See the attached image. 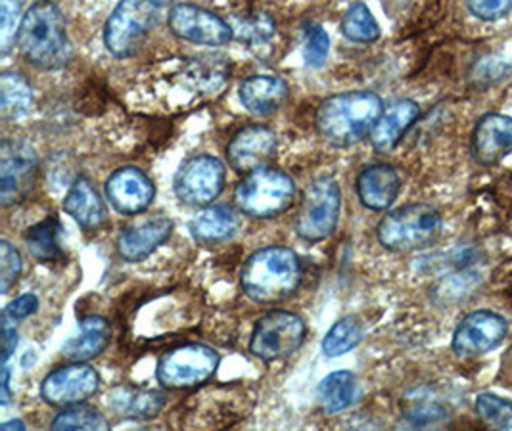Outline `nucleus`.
<instances>
[{"label":"nucleus","instance_id":"obj_1","mask_svg":"<svg viewBox=\"0 0 512 431\" xmlns=\"http://www.w3.org/2000/svg\"><path fill=\"white\" fill-rule=\"evenodd\" d=\"M16 45L35 68H66L73 58L66 16L52 0H37L25 12L16 33Z\"/></svg>","mask_w":512,"mask_h":431},{"label":"nucleus","instance_id":"obj_2","mask_svg":"<svg viewBox=\"0 0 512 431\" xmlns=\"http://www.w3.org/2000/svg\"><path fill=\"white\" fill-rule=\"evenodd\" d=\"M384 112L378 94L369 91L342 92L326 98L315 115V125L325 142L348 148L371 135Z\"/></svg>","mask_w":512,"mask_h":431},{"label":"nucleus","instance_id":"obj_3","mask_svg":"<svg viewBox=\"0 0 512 431\" xmlns=\"http://www.w3.org/2000/svg\"><path fill=\"white\" fill-rule=\"evenodd\" d=\"M242 290L263 305L288 299L302 282V263L296 251L282 246H269L254 251L240 273Z\"/></svg>","mask_w":512,"mask_h":431},{"label":"nucleus","instance_id":"obj_4","mask_svg":"<svg viewBox=\"0 0 512 431\" xmlns=\"http://www.w3.org/2000/svg\"><path fill=\"white\" fill-rule=\"evenodd\" d=\"M442 232V215L426 204L399 207L388 213L376 228L378 242L390 251L428 248Z\"/></svg>","mask_w":512,"mask_h":431},{"label":"nucleus","instance_id":"obj_5","mask_svg":"<svg viewBox=\"0 0 512 431\" xmlns=\"http://www.w3.org/2000/svg\"><path fill=\"white\" fill-rule=\"evenodd\" d=\"M296 196L292 177L275 167L261 165L238 184L234 200L242 213L254 219H271L284 213Z\"/></svg>","mask_w":512,"mask_h":431},{"label":"nucleus","instance_id":"obj_6","mask_svg":"<svg viewBox=\"0 0 512 431\" xmlns=\"http://www.w3.org/2000/svg\"><path fill=\"white\" fill-rule=\"evenodd\" d=\"M158 14L156 0H121L104 25V45L116 58L137 54Z\"/></svg>","mask_w":512,"mask_h":431},{"label":"nucleus","instance_id":"obj_7","mask_svg":"<svg viewBox=\"0 0 512 431\" xmlns=\"http://www.w3.org/2000/svg\"><path fill=\"white\" fill-rule=\"evenodd\" d=\"M342 209V192L338 182L330 177H319L311 182L303 194L302 205L296 217V234L305 242H323L334 234Z\"/></svg>","mask_w":512,"mask_h":431},{"label":"nucleus","instance_id":"obj_8","mask_svg":"<svg viewBox=\"0 0 512 431\" xmlns=\"http://www.w3.org/2000/svg\"><path fill=\"white\" fill-rule=\"evenodd\" d=\"M217 366L219 355L215 349L202 343H188L163 355L156 378L163 387L188 389L206 384L217 372Z\"/></svg>","mask_w":512,"mask_h":431},{"label":"nucleus","instance_id":"obj_9","mask_svg":"<svg viewBox=\"0 0 512 431\" xmlns=\"http://www.w3.org/2000/svg\"><path fill=\"white\" fill-rule=\"evenodd\" d=\"M305 334L307 326L302 317L288 311H273L257 320L250 351L261 361H280L302 347Z\"/></svg>","mask_w":512,"mask_h":431},{"label":"nucleus","instance_id":"obj_10","mask_svg":"<svg viewBox=\"0 0 512 431\" xmlns=\"http://www.w3.org/2000/svg\"><path fill=\"white\" fill-rule=\"evenodd\" d=\"M227 181V169L215 156L200 154L187 159L173 181V190L183 204L192 207H208L213 204Z\"/></svg>","mask_w":512,"mask_h":431},{"label":"nucleus","instance_id":"obj_11","mask_svg":"<svg viewBox=\"0 0 512 431\" xmlns=\"http://www.w3.org/2000/svg\"><path fill=\"white\" fill-rule=\"evenodd\" d=\"M37 177V154L24 140H4L0 148V200L20 204L29 196Z\"/></svg>","mask_w":512,"mask_h":431},{"label":"nucleus","instance_id":"obj_12","mask_svg":"<svg viewBox=\"0 0 512 431\" xmlns=\"http://www.w3.org/2000/svg\"><path fill=\"white\" fill-rule=\"evenodd\" d=\"M167 25L177 39L194 45L223 46L233 39L229 23L194 4H175L169 10Z\"/></svg>","mask_w":512,"mask_h":431},{"label":"nucleus","instance_id":"obj_13","mask_svg":"<svg viewBox=\"0 0 512 431\" xmlns=\"http://www.w3.org/2000/svg\"><path fill=\"white\" fill-rule=\"evenodd\" d=\"M509 334L507 320L493 311H474L466 315L453 334V353L472 359L497 349Z\"/></svg>","mask_w":512,"mask_h":431},{"label":"nucleus","instance_id":"obj_14","mask_svg":"<svg viewBox=\"0 0 512 431\" xmlns=\"http://www.w3.org/2000/svg\"><path fill=\"white\" fill-rule=\"evenodd\" d=\"M100 387V376L93 366L73 363L56 368L41 384V397L52 407H71L91 399Z\"/></svg>","mask_w":512,"mask_h":431},{"label":"nucleus","instance_id":"obj_15","mask_svg":"<svg viewBox=\"0 0 512 431\" xmlns=\"http://www.w3.org/2000/svg\"><path fill=\"white\" fill-rule=\"evenodd\" d=\"M106 198L121 215H140L156 198L150 177L139 167H119L106 181Z\"/></svg>","mask_w":512,"mask_h":431},{"label":"nucleus","instance_id":"obj_16","mask_svg":"<svg viewBox=\"0 0 512 431\" xmlns=\"http://www.w3.org/2000/svg\"><path fill=\"white\" fill-rule=\"evenodd\" d=\"M173 221L165 215L142 219L139 223L121 230L117 236V253L129 263H139L169 240Z\"/></svg>","mask_w":512,"mask_h":431},{"label":"nucleus","instance_id":"obj_17","mask_svg":"<svg viewBox=\"0 0 512 431\" xmlns=\"http://www.w3.org/2000/svg\"><path fill=\"white\" fill-rule=\"evenodd\" d=\"M277 150V135L263 125L244 127L234 135L227 158L238 173H250L257 167L265 165V161Z\"/></svg>","mask_w":512,"mask_h":431},{"label":"nucleus","instance_id":"obj_18","mask_svg":"<svg viewBox=\"0 0 512 431\" xmlns=\"http://www.w3.org/2000/svg\"><path fill=\"white\" fill-rule=\"evenodd\" d=\"M472 152L482 165H495L512 154V117L484 115L472 135Z\"/></svg>","mask_w":512,"mask_h":431},{"label":"nucleus","instance_id":"obj_19","mask_svg":"<svg viewBox=\"0 0 512 431\" xmlns=\"http://www.w3.org/2000/svg\"><path fill=\"white\" fill-rule=\"evenodd\" d=\"M401 190V177L396 167L374 163L365 167L357 177L359 202L371 211H386L392 207Z\"/></svg>","mask_w":512,"mask_h":431},{"label":"nucleus","instance_id":"obj_20","mask_svg":"<svg viewBox=\"0 0 512 431\" xmlns=\"http://www.w3.org/2000/svg\"><path fill=\"white\" fill-rule=\"evenodd\" d=\"M419 104L415 100H397L378 117L371 131V144L378 152L394 150L399 140L417 123Z\"/></svg>","mask_w":512,"mask_h":431},{"label":"nucleus","instance_id":"obj_21","mask_svg":"<svg viewBox=\"0 0 512 431\" xmlns=\"http://www.w3.org/2000/svg\"><path fill=\"white\" fill-rule=\"evenodd\" d=\"M240 102L250 114L267 117L277 114L288 98V85L275 75H254L242 81Z\"/></svg>","mask_w":512,"mask_h":431},{"label":"nucleus","instance_id":"obj_22","mask_svg":"<svg viewBox=\"0 0 512 431\" xmlns=\"http://www.w3.org/2000/svg\"><path fill=\"white\" fill-rule=\"evenodd\" d=\"M64 211L85 230H96L108 221V207L96 192L93 182L85 177H79L71 184L64 200Z\"/></svg>","mask_w":512,"mask_h":431},{"label":"nucleus","instance_id":"obj_23","mask_svg":"<svg viewBox=\"0 0 512 431\" xmlns=\"http://www.w3.org/2000/svg\"><path fill=\"white\" fill-rule=\"evenodd\" d=\"M110 341V324L104 317L89 315L79 320V332L64 343L62 355L71 363H87L98 357Z\"/></svg>","mask_w":512,"mask_h":431},{"label":"nucleus","instance_id":"obj_24","mask_svg":"<svg viewBox=\"0 0 512 431\" xmlns=\"http://www.w3.org/2000/svg\"><path fill=\"white\" fill-rule=\"evenodd\" d=\"M240 227L238 215L233 207L211 205L202 209L192 221L190 232L202 244H219L233 238Z\"/></svg>","mask_w":512,"mask_h":431},{"label":"nucleus","instance_id":"obj_25","mask_svg":"<svg viewBox=\"0 0 512 431\" xmlns=\"http://www.w3.org/2000/svg\"><path fill=\"white\" fill-rule=\"evenodd\" d=\"M60 234L62 223L56 217H47L45 221L27 230L25 248L39 263H56L64 257V251L60 246Z\"/></svg>","mask_w":512,"mask_h":431},{"label":"nucleus","instance_id":"obj_26","mask_svg":"<svg viewBox=\"0 0 512 431\" xmlns=\"http://www.w3.org/2000/svg\"><path fill=\"white\" fill-rule=\"evenodd\" d=\"M165 405V395L160 391H144L119 387L110 393V407L121 416L150 418L156 416Z\"/></svg>","mask_w":512,"mask_h":431},{"label":"nucleus","instance_id":"obj_27","mask_svg":"<svg viewBox=\"0 0 512 431\" xmlns=\"http://www.w3.org/2000/svg\"><path fill=\"white\" fill-rule=\"evenodd\" d=\"M33 108V91L20 73L4 71L0 75V114L2 119H20Z\"/></svg>","mask_w":512,"mask_h":431},{"label":"nucleus","instance_id":"obj_28","mask_svg":"<svg viewBox=\"0 0 512 431\" xmlns=\"http://www.w3.org/2000/svg\"><path fill=\"white\" fill-rule=\"evenodd\" d=\"M355 391H357L355 376L348 370H338L323 378V382L317 389V395L326 414H336L350 407L355 399Z\"/></svg>","mask_w":512,"mask_h":431},{"label":"nucleus","instance_id":"obj_29","mask_svg":"<svg viewBox=\"0 0 512 431\" xmlns=\"http://www.w3.org/2000/svg\"><path fill=\"white\" fill-rule=\"evenodd\" d=\"M340 29L342 35L350 39L351 43L371 45L380 39V25L376 22L373 12L369 10V6L363 2L351 4L342 18Z\"/></svg>","mask_w":512,"mask_h":431},{"label":"nucleus","instance_id":"obj_30","mask_svg":"<svg viewBox=\"0 0 512 431\" xmlns=\"http://www.w3.org/2000/svg\"><path fill=\"white\" fill-rule=\"evenodd\" d=\"M361 338H363V332H361V324L357 322V318H340L326 332L325 340L321 343V349H323V353L328 359L342 357V355L350 353L351 349H355Z\"/></svg>","mask_w":512,"mask_h":431},{"label":"nucleus","instance_id":"obj_31","mask_svg":"<svg viewBox=\"0 0 512 431\" xmlns=\"http://www.w3.org/2000/svg\"><path fill=\"white\" fill-rule=\"evenodd\" d=\"M52 430H110V422L100 410L79 403L62 410L54 418Z\"/></svg>","mask_w":512,"mask_h":431},{"label":"nucleus","instance_id":"obj_32","mask_svg":"<svg viewBox=\"0 0 512 431\" xmlns=\"http://www.w3.org/2000/svg\"><path fill=\"white\" fill-rule=\"evenodd\" d=\"M476 414L493 430H512V401L495 393H482L476 397Z\"/></svg>","mask_w":512,"mask_h":431},{"label":"nucleus","instance_id":"obj_33","mask_svg":"<svg viewBox=\"0 0 512 431\" xmlns=\"http://www.w3.org/2000/svg\"><path fill=\"white\" fill-rule=\"evenodd\" d=\"M24 271V261L20 251L16 250L10 242H0V292L6 295L12 286H16L20 274Z\"/></svg>","mask_w":512,"mask_h":431},{"label":"nucleus","instance_id":"obj_34","mask_svg":"<svg viewBox=\"0 0 512 431\" xmlns=\"http://www.w3.org/2000/svg\"><path fill=\"white\" fill-rule=\"evenodd\" d=\"M330 50V39L325 27L321 25H309L305 31V64L309 68H323Z\"/></svg>","mask_w":512,"mask_h":431},{"label":"nucleus","instance_id":"obj_35","mask_svg":"<svg viewBox=\"0 0 512 431\" xmlns=\"http://www.w3.org/2000/svg\"><path fill=\"white\" fill-rule=\"evenodd\" d=\"M20 12L22 6L18 0H0V41H2V54L8 52L10 43L16 41V33L20 27Z\"/></svg>","mask_w":512,"mask_h":431},{"label":"nucleus","instance_id":"obj_36","mask_svg":"<svg viewBox=\"0 0 512 431\" xmlns=\"http://www.w3.org/2000/svg\"><path fill=\"white\" fill-rule=\"evenodd\" d=\"M472 16L484 22H495L512 10V0H466Z\"/></svg>","mask_w":512,"mask_h":431},{"label":"nucleus","instance_id":"obj_37","mask_svg":"<svg viewBox=\"0 0 512 431\" xmlns=\"http://www.w3.org/2000/svg\"><path fill=\"white\" fill-rule=\"evenodd\" d=\"M39 309V299L37 295L24 294L16 297L6 309H4V317L12 318V320H24V318L35 315Z\"/></svg>","mask_w":512,"mask_h":431},{"label":"nucleus","instance_id":"obj_38","mask_svg":"<svg viewBox=\"0 0 512 431\" xmlns=\"http://www.w3.org/2000/svg\"><path fill=\"white\" fill-rule=\"evenodd\" d=\"M512 68L505 62V60H499V58H488V60H482L476 68V77L480 81H488V83H495V81H501L505 79Z\"/></svg>","mask_w":512,"mask_h":431},{"label":"nucleus","instance_id":"obj_39","mask_svg":"<svg viewBox=\"0 0 512 431\" xmlns=\"http://www.w3.org/2000/svg\"><path fill=\"white\" fill-rule=\"evenodd\" d=\"M18 347V328L16 320L2 315V361L8 363L12 353Z\"/></svg>","mask_w":512,"mask_h":431},{"label":"nucleus","instance_id":"obj_40","mask_svg":"<svg viewBox=\"0 0 512 431\" xmlns=\"http://www.w3.org/2000/svg\"><path fill=\"white\" fill-rule=\"evenodd\" d=\"M0 399H2V405H8V401H10V368H8V363L2 364V384H0Z\"/></svg>","mask_w":512,"mask_h":431},{"label":"nucleus","instance_id":"obj_41","mask_svg":"<svg viewBox=\"0 0 512 431\" xmlns=\"http://www.w3.org/2000/svg\"><path fill=\"white\" fill-rule=\"evenodd\" d=\"M0 428H2V430H12V428H16V430H25V424L22 420H10V422H4Z\"/></svg>","mask_w":512,"mask_h":431}]
</instances>
